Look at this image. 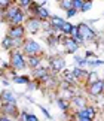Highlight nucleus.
<instances>
[{"label":"nucleus","instance_id":"obj_36","mask_svg":"<svg viewBox=\"0 0 104 121\" xmlns=\"http://www.w3.org/2000/svg\"><path fill=\"white\" fill-rule=\"evenodd\" d=\"M77 120H79V121H92L91 118H77Z\"/></svg>","mask_w":104,"mask_h":121},{"label":"nucleus","instance_id":"obj_34","mask_svg":"<svg viewBox=\"0 0 104 121\" xmlns=\"http://www.w3.org/2000/svg\"><path fill=\"white\" fill-rule=\"evenodd\" d=\"M0 121H12V120L9 118L8 115H2V120H0Z\"/></svg>","mask_w":104,"mask_h":121},{"label":"nucleus","instance_id":"obj_10","mask_svg":"<svg viewBox=\"0 0 104 121\" xmlns=\"http://www.w3.org/2000/svg\"><path fill=\"white\" fill-rule=\"evenodd\" d=\"M2 100H3V103H12V105H15V96L12 94L9 90H3L2 91Z\"/></svg>","mask_w":104,"mask_h":121},{"label":"nucleus","instance_id":"obj_4","mask_svg":"<svg viewBox=\"0 0 104 121\" xmlns=\"http://www.w3.org/2000/svg\"><path fill=\"white\" fill-rule=\"evenodd\" d=\"M24 33H25V27L24 26H13V27H11L8 36L11 39H22L24 38Z\"/></svg>","mask_w":104,"mask_h":121},{"label":"nucleus","instance_id":"obj_3","mask_svg":"<svg viewBox=\"0 0 104 121\" xmlns=\"http://www.w3.org/2000/svg\"><path fill=\"white\" fill-rule=\"evenodd\" d=\"M79 35L80 38H82L83 40H91L95 38V31H94V29H91L88 24H79Z\"/></svg>","mask_w":104,"mask_h":121},{"label":"nucleus","instance_id":"obj_11","mask_svg":"<svg viewBox=\"0 0 104 121\" xmlns=\"http://www.w3.org/2000/svg\"><path fill=\"white\" fill-rule=\"evenodd\" d=\"M72 103L79 109H83V108H86V100L83 99V97H80V96H76V97H73L72 99Z\"/></svg>","mask_w":104,"mask_h":121},{"label":"nucleus","instance_id":"obj_22","mask_svg":"<svg viewBox=\"0 0 104 121\" xmlns=\"http://www.w3.org/2000/svg\"><path fill=\"white\" fill-rule=\"evenodd\" d=\"M83 4H85V2H82V0H73V6H74V9H76V11H80V12H82Z\"/></svg>","mask_w":104,"mask_h":121},{"label":"nucleus","instance_id":"obj_35","mask_svg":"<svg viewBox=\"0 0 104 121\" xmlns=\"http://www.w3.org/2000/svg\"><path fill=\"white\" fill-rule=\"evenodd\" d=\"M28 88H30V90H34V88H36V84L30 82V84H28Z\"/></svg>","mask_w":104,"mask_h":121},{"label":"nucleus","instance_id":"obj_17","mask_svg":"<svg viewBox=\"0 0 104 121\" xmlns=\"http://www.w3.org/2000/svg\"><path fill=\"white\" fill-rule=\"evenodd\" d=\"M73 75H74V78H76V79H82V78L88 76L89 73H88V72H85L83 69H80V67H76V69L73 70Z\"/></svg>","mask_w":104,"mask_h":121},{"label":"nucleus","instance_id":"obj_1","mask_svg":"<svg viewBox=\"0 0 104 121\" xmlns=\"http://www.w3.org/2000/svg\"><path fill=\"white\" fill-rule=\"evenodd\" d=\"M22 49H24V54H27L28 57H36L37 54L42 52V46L37 43L36 40L33 39H28L24 42V46H22Z\"/></svg>","mask_w":104,"mask_h":121},{"label":"nucleus","instance_id":"obj_18","mask_svg":"<svg viewBox=\"0 0 104 121\" xmlns=\"http://www.w3.org/2000/svg\"><path fill=\"white\" fill-rule=\"evenodd\" d=\"M60 8L61 9H65V12L70 11V9H73V0H61L60 2Z\"/></svg>","mask_w":104,"mask_h":121},{"label":"nucleus","instance_id":"obj_25","mask_svg":"<svg viewBox=\"0 0 104 121\" xmlns=\"http://www.w3.org/2000/svg\"><path fill=\"white\" fill-rule=\"evenodd\" d=\"M0 6H2V9H3V11H4V9H9V8H11L12 6V4H11V2H9V0H2V2H0Z\"/></svg>","mask_w":104,"mask_h":121},{"label":"nucleus","instance_id":"obj_14","mask_svg":"<svg viewBox=\"0 0 104 121\" xmlns=\"http://www.w3.org/2000/svg\"><path fill=\"white\" fill-rule=\"evenodd\" d=\"M33 75H34V78H42L43 81L48 79V70L43 67H39V69H34V72H33Z\"/></svg>","mask_w":104,"mask_h":121},{"label":"nucleus","instance_id":"obj_33","mask_svg":"<svg viewBox=\"0 0 104 121\" xmlns=\"http://www.w3.org/2000/svg\"><path fill=\"white\" fill-rule=\"evenodd\" d=\"M40 109H42V111H43V114L46 115V118H51V114H49V112H48V111H46V109L43 108V106H40Z\"/></svg>","mask_w":104,"mask_h":121},{"label":"nucleus","instance_id":"obj_7","mask_svg":"<svg viewBox=\"0 0 104 121\" xmlns=\"http://www.w3.org/2000/svg\"><path fill=\"white\" fill-rule=\"evenodd\" d=\"M104 91V84H103V79L101 81H97L94 84H89V93L92 96H98Z\"/></svg>","mask_w":104,"mask_h":121},{"label":"nucleus","instance_id":"obj_16","mask_svg":"<svg viewBox=\"0 0 104 121\" xmlns=\"http://www.w3.org/2000/svg\"><path fill=\"white\" fill-rule=\"evenodd\" d=\"M73 29H74V26H73V24H70V22H65V24L61 27V33L67 35L68 38H70V36H72V33H73Z\"/></svg>","mask_w":104,"mask_h":121},{"label":"nucleus","instance_id":"obj_37","mask_svg":"<svg viewBox=\"0 0 104 121\" xmlns=\"http://www.w3.org/2000/svg\"><path fill=\"white\" fill-rule=\"evenodd\" d=\"M103 45H104V40H103Z\"/></svg>","mask_w":104,"mask_h":121},{"label":"nucleus","instance_id":"obj_26","mask_svg":"<svg viewBox=\"0 0 104 121\" xmlns=\"http://www.w3.org/2000/svg\"><path fill=\"white\" fill-rule=\"evenodd\" d=\"M88 76H89V82H91V84L97 82V81H100V79H97V73H95V72H91Z\"/></svg>","mask_w":104,"mask_h":121},{"label":"nucleus","instance_id":"obj_27","mask_svg":"<svg viewBox=\"0 0 104 121\" xmlns=\"http://www.w3.org/2000/svg\"><path fill=\"white\" fill-rule=\"evenodd\" d=\"M88 64H91V66H101V64H104V61H101V60H91V61H88Z\"/></svg>","mask_w":104,"mask_h":121},{"label":"nucleus","instance_id":"obj_29","mask_svg":"<svg viewBox=\"0 0 104 121\" xmlns=\"http://www.w3.org/2000/svg\"><path fill=\"white\" fill-rule=\"evenodd\" d=\"M65 13H67V17H68V18H72V17H74V15L77 13V11H76V9L73 8V9H70V11H67Z\"/></svg>","mask_w":104,"mask_h":121},{"label":"nucleus","instance_id":"obj_19","mask_svg":"<svg viewBox=\"0 0 104 121\" xmlns=\"http://www.w3.org/2000/svg\"><path fill=\"white\" fill-rule=\"evenodd\" d=\"M28 66L33 69H39L40 66V58L39 57H28Z\"/></svg>","mask_w":104,"mask_h":121},{"label":"nucleus","instance_id":"obj_15","mask_svg":"<svg viewBox=\"0 0 104 121\" xmlns=\"http://www.w3.org/2000/svg\"><path fill=\"white\" fill-rule=\"evenodd\" d=\"M18 12H20V8H18V6H11V8L8 9V11H6V18L9 20V22L15 18V15H16Z\"/></svg>","mask_w":104,"mask_h":121},{"label":"nucleus","instance_id":"obj_6","mask_svg":"<svg viewBox=\"0 0 104 121\" xmlns=\"http://www.w3.org/2000/svg\"><path fill=\"white\" fill-rule=\"evenodd\" d=\"M64 66H65V61L63 57H54L51 60V67L54 72H61L64 69Z\"/></svg>","mask_w":104,"mask_h":121},{"label":"nucleus","instance_id":"obj_5","mask_svg":"<svg viewBox=\"0 0 104 121\" xmlns=\"http://www.w3.org/2000/svg\"><path fill=\"white\" fill-rule=\"evenodd\" d=\"M33 11L36 12V15L39 17V20H48V18H52L51 13H49V11L46 8H43L42 4H37L36 3V6L33 8Z\"/></svg>","mask_w":104,"mask_h":121},{"label":"nucleus","instance_id":"obj_8","mask_svg":"<svg viewBox=\"0 0 104 121\" xmlns=\"http://www.w3.org/2000/svg\"><path fill=\"white\" fill-rule=\"evenodd\" d=\"M63 43H64L65 49H67L68 52H76V51L79 49V43H77V42L74 40L73 38H65V39L63 40Z\"/></svg>","mask_w":104,"mask_h":121},{"label":"nucleus","instance_id":"obj_21","mask_svg":"<svg viewBox=\"0 0 104 121\" xmlns=\"http://www.w3.org/2000/svg\"><path fill=\"white\" fill-rule=\"evenodd\" d=\"M56 103H58V106L64 111V112H67V109H68V103L65 102V99H58V100H56Z\"/></svg>","mask_w":104,"mask_h":121},{"label":"nucleus","instance_id":"obj_32","mask_svg":"<svg viewBox=\"0 0 104 121\" xmlns=\"http://www.w3.org/2000/svg\"><path fill=\"white\" fill-rule=\"evenodd\" d=\"M28 121H39L37 120L36 115H33V114H28Z\"/></svg>","mask_w":104,"mask_h":121},{"label":"nucleus","instance_id":"obj_30","mask_svg":"<svg viewBox=\"0 0 104 121\" xmlns=\"http://www.w3.org/2000/svg\"><path fill=\"white\" fill-rule=\"evenodd\" d=\"M20 4L22 8H28L30 4H33V2H30V0H22V2H20Z\"/></svg>","mask_w":104,"mask_h":121},{"label":"nucleus","instance_id":"obj_23","mask_svg":"<svg viewBox=\"0 0 104 121\" xmlns=\"http://www.w3.org/2000/svg\"><path fill=\"white\" fill-rule=\"evenodd\" d=\"M64 81H65V82H73V81H74L73 72H68V70L65 72V73H64Z\"/></svg>","mask_w":104,"mask_h":121},{"label":"nucleus","instance_id":"obj_28","mask_svg":"<svg viewBox=\"0 0 104 121\" xmlns=\"http://www.w3.org/2000/svg\"><path fill=\"white\" fill-rule=\"evenodd\" d=\"M91 8H92V2H85L83 8H82V12H86V11H89Z\"/></svg>","mask_w":104,"mask_h":121},{"label":"nucleus","instance_id":"obj_24","mask_svg":"<svg viewBox=\"0 0 104 121\" xmlns=\"http://www.w3.org/2000/svg\"><path fill=\"white\" fill-rule=\"evenodd\" d=\"M74 60H76L77 66L82 69V66H85V64H88V60L86 58H80V57H74Z\"/></svg>","mask_w":104,"mask_h":121},{"label":"nucleus","instance_id":"obj_31","mask_svg":"<svg viewBox=\"0 0 104 121\" xmlns=\"http://www.w3.org/2000/svg\"><path fill=\"white\" fill-rule=\"evenodd\" d=\"M21 120H22V121H28V114L25 112V111L21 114Z\"/></svg>","mask_w":104,"mask_h":121},{"label":"nucleus","instance_id":"obj_12","mask_svg":"<svg viewBox=\"0 0 104 121\" xmlns=\"http://www.w3.org/2000/svg\"><path fill=\"white\" fill-rule=\"evenodd\" d=\"M3 115H16V106L12 103H3Z\"/></svg>","mask_w":104,"mask_h":121},{"label":"nucleus","instance_id":"obj_9","mask_svg":"<svg viewBox=\"0 0 104 121\" xmlns=\"http://www.w3.org/2000/svg\"><path fill=\"white\" fill-rule=\"evenodd\" d=\"M25 29H28L30 31H36L40 29V20L39 18H34V17H31V18H28L27 20V24H25Z\"/></svg>","mask_w":104,"mask_h":121},{"label":"nucleus","instance_id":"obj_13","mask_svg":"<svg viewBox=\"0 0 104 121\" xmlns=\"http://www.w3.org/2000/svg\"><path fill=\"white\" fill-rule=\"evenodd\" d=\"M24 20H25V13L20 9V12H18L15 15V18L11 21V24H12V27L13 26H22V21H24Z\"/></svg>","mask_w":104,"mask_h":121},{"label":"nucleus","instance_id":"obj_20","mask_svg":"<svg viewBox=\"0 0 104 121\" xmlns=\"http://www.w3.org/2000/svg\"><path fill=\"white\" fill-rule=\"evenodd\" d=\"M13 82H16V84H30V78L28 76H15L13 78Z\"/></svg>","mask_w":104,"mask_h":121},{"label":"nucleus","instance_id":"obj_2","mask_svg":"<svg viewBox=\"0 0 104 121\" xmlns=\"http://www.w3.org/2000/svg\"><path fill=\"white\" fill-rule=\"evenodd\" d=\"M11 66L13 69H18V70H21V69H25L27 66V61L24 58V54L20 52V51H12L11 54Z\"/></svg>","mask_w":104,"mask_h":121}]
</instances>
